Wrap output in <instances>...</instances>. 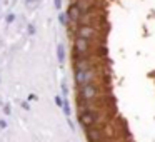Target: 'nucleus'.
Returning <instances> with one entry per match:
<instances>
[{
  "label": "nucleus",
  "instance_id": "obj_1",
  "mask_svg": "<svg viewBox=\"0 0 155 142\" xmlns=\"http://www.w3.org/2000/svg\"><path fill=\"white\" fill-rule=\"evenodd\" d=\"M100 67L98 65L97 69H90V70H74V80L77 87H82V85H87V84H95L98 77H100Z\"/></svg>",
  "mask_w": 155,
  "mask_h": 142
},
{
  "label": "nucleus",
  "instance_id": "obj_2",
  "mask_svg": "<svg viewBox=\"0 0 155 142\" xmlns=\"http://www.w3.org/2000/svg\"><path fill=\"white\" fill-rule=\"evenodd\" d=\"M77 90H78L77 99L90 102V100H97L102 95V90H104V89L98 84H87V85H82V87H77Z\"/></svg>",
  "mask_w": 155,
  "mask_h": 142
},
{
  "label": "nucleus",
  "instance_id": "obj_3",
  "mask_svg": "<svg viewBox=\"0 0 155 142\" xmlns=\"http://www.w3.org/2000/svg\"><path fill=\"white\" fill-rule=\"evenodd\" d=\"M98 67V55L97 54H88L84 57L74 59V70H90V69Z\"/></svg>",
  "mask_w": 155,
  "mask_h": 142
},
{
  "label": "nucleus",
  "instance_id": "obj_4",
  "mask_svg": "<svg viewBox=\"0 0 155 142\" xmlns=\"http://www.w3.org/2000/svg\"><path fill=\"white\" fill-rule=\"evenodd\" d=\"M75 37L87 39V40H92V42H95V44L104 40V37H102V34L98 32V29L88 27V25H78L77 30H75Z\"/></svg>",
  "mask_w": 155,
  "mask_h": 142
},
{
  "label": "nucleus",
  "instance_id": "obj_5",
  "mask_svg": "<svg viewBox=\"0 0 155 142\" xmlns=\"http://www.w3.org/2000/svg\"><path fill=\"white\" fill-rule=\"evenodd\" d=\"M102 120V112L100 110H92V112H84L78 114V124L84 129H90V127H97L98 122Z\"/></svg>",
  "mask_w": 155,
  "mask_h": 142
},
{
  "label": "nucleus",
  "instance_id": "obj_6",
  "mask_svg": "<svg viewBox=\"0 0 155 142\" xmlns=\"http://www.w3.org/2000/svg\"><path fill=\"white\" fill-rule=\"evenodd\" d=\"M92 49H94L92 40H87V39H82V37H74V59L88 55L92 52Z\"/></svg>",
  "mask_w": 155,
  "mask_h": 142
},
{
  "label": "nucleus",
  "instance_id": "obj_7",
  "mask_svg": "<svg viewBox=\"0 0 155 142\" xmlns=\"http://www.w3.org/2000/svg\"><path fill=\"white\" fill-rule=\"evenodd\" d=\"M85 137H87L88 142H105V140H108L107 134H105V129L102 127V125L85 129Z\"/></svg>",
  "mask_w": 155,
  "mask_h": 142
},
{
  "label": "nucleus",
  "instance_id": "obj_8",
  "mask_svg": "<svg viewBox=\"0 0 155 142\" xmlns=\"http://www.w3.org/2000/svg\"><path fill=\"white\" fill-rule=\"evenodd\" d=\"M67 19H68V24H74V25H78V22H80V17H82V14L84 12L80 10V8L77 7L75 4H70L68 5V8H67ZM67 24V25H68Z\"/></svg>",
  "mask_w": 155,
  "mask_h": 142
},
{
  "label": "nucleus",
  "instance_id": "obj_9",
  "mask_svg": "<svg viewBox=\"0 0 155 142\" xmlns=\"http://www.w3.org/2000/svg\"><path fill=\"white\" fill-rule=\"evenodd\" d=\"M57 57H58V62H64V59H65V49H64V45H62V44L57 45Z\"/></svg>",
  "mask_w": 155,
  "mask_h": 142
},
{
  "label": "nucleus",
  "instance_id": "obj_10",
  "mask_svg": "<svg viewBox=\"0 0 155 142\" xmlns=\"http://www.w3.org/2000/svg\"><path fill=\"white\" fill-rule=\"evenodd\" d=\"M55 104H57L58 107H64V99H62L60 95H57V97H55Z\"/></svg>",
  "mask_w": 155,
  "mask_h": 142
},
{
  "label": "nucleus",
  "instance_id": "obj_11",
  "mask_svg": "<svg viewBox=\"0 0 155 142\" xmlns=\"http://www.w3.org/2000/svg\"><path fill=\"white\" fill-rule=\"evenodd\" d=\"M14 19H15V15H14V14L7 15V22H8V24H10V22H14Z\"/></svg>",
  "mask_w": 155,
  "mask_h": 142
},
{
  "label": "nucleus",
  "instance_id": "obj_12",
  "mask_svg": "<svg viewBox=\"0 0 155 142\" xmlns=\"http://www.w3.org/2000/svg\"><path fill=\"white\" fill-rule=\"evenodd\" d=\"M5 127H7V122H5V120H0V129H5Z\"/></svg>",
  "mask_w": 155,
  "mask_h": 142
},
{
  "label": "nucleus",
  "instance_id": "obj_13",
  "mask_svg": "<svg viewBox=\"0 0 155 142\" xmlns=\"http://www.w3.org/2000/svg\"><path fill=\"white\" fill-rule=\"evenodd\" d=\"M55 7H57V8L62 7V0H55Z\"/></svg>",
  "mask_w": 155,
  "mask_h": 142
},
{
  "label": "nucleus",
  "instance_id": "obj_14",
  "mask_svg": "<svg viewBox=\"0 0 155 142\" xmlns=\"http://www.w3.org/2000/svg\"><path fill=\"white\" fill-rule=\"evenodd\" d=\"M35 32V29H34V25H30V27H28V34H34Z\"/></svg>",
  "mask_w": 155,
  "mask_h": 142
},
{
  "label": "nucleus",
  "instance_id": "obj_15",
  "mask_svg": "<svg viewBox=\"0 0 155 142\" xmlns=\"http://www.w3.org/2000/svg\"><path fill=\"white\" fill-rule=\"evenodd\" d=\"M4 110H5V114H10V107H8V105H5Z\"/></svg>",
  "mask_w": 155,
  "mask_h": 142
},
{
  "label": "nucleus",
  "instance_id": "obj_16",
  "mask_svg": "<svg viewBox=\"0 0 155 142\" xmlns=\"http://www.w3.org/2000/svg\"><path fill=\"white\" fill-rule=\"evenodd\" d=\"M22 107H24L25 110H28V109H30V107H28V104H27V102H25V104H22Z\"/></svg>",
  "mask_w": 155,
  "mask_h": 142
},
{
  "label": "nucleus",
  "instance_id": "obj_17",
  "mask_svg": "<svg viewBox=\"0 0 155 142\" xmlns=\"http://www.w3.org/2000/svg\"><path fill=\"white\" fill-rule=\"evenodd\" d=\"M27 2H28V4H32V2H35V0H27Z\"/></svg>",
  "mask_w": 155,
  "mask_h": 142
},
{
  "label": "nucleus",
  "instance_id": "obj_18",
  "mask_svg": "<svg viewBox=\"0 0 155 142\" xmlns=\"http://www.w3.org/2000/svg\"><path fill=\"white\" fill-rule=\"evenodd\" d=\"M105 142H110V139H108V140H105Z\"/></svg>",
  "mask_w": 155,
  "mask_h": 142
}]
</instances>
